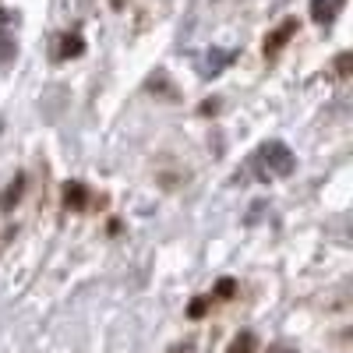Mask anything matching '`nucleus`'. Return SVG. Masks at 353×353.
<instances>
[{
  "mask_svg": "<svg viewBox=\"0 0 353 353\" xmlns=\"http://www.w3.org/2000/svg\"><path fill=\"white\" fill-rule=\"evenodd\" d=\"M248 163H251V173L258 176V181H279V176H290L293 170H297V156H293L290 145H283L279 138L261 141L258 152Z\"/></svg>",
  "mask_w": 353,
  "mask_h": 353,
  "instance_id": "f257e3e1",
  "label": "nucleus"
},
{
  "mask_svg": "<svg viewBox=\"0 0 353 353\" xmlns=\"http://www.w3.org/2000/svg\"><path fill=\"white\" fill-rule=\"evenodd\" d=\"M297 28H301V18H283L272 32L265 36V57H269V61H272V57H279V50H283L293 36H297Z\"/></svg>",
  "mask_w": 353,
  "mask_h": 353,
  "instance_id": "f03ea898",
  "label": "nucleus"
},
{
  "mask_svg": "<svg viewBox=\"0 0 353 353\" xmlns=\"http://www.w3.org/2000/svg\"><path fill=\"white\" fill-rule=\"evenodd\" d=\"M230 64H233V50H219V46H212V50L198 61V71H201V78H216V74H223Z\"/></svg>",
  "mask_w": 353,
  "mask_h": 353,
  "instance_id": "7ed1b4c3",
  "label": "nucleus"
},
{
  "mask_svg": "<svg viewBox=\"0 0 353 353\" xmlns=\"http://www.w3.org/2000/svg\"><path fill=\"white\" fill-rule=\"evenodd\" d=\"M346 8V0H311V21L318 25H332Z\"/></svg>",
  "mask_w": 353,
  "mask_h": 353,
  "instance_id": "20e7f679",
  "label": "nucleus"
},
{
  "mask_svg": "<svg viewBox=\"0 0 353 353\" xmlns=\"http://www.w3.org/2000/svg\"><path fill=\"white\" fill-rule=\"evenodd\" d=\"M21 191H25V176L18 173V176H14V181H11V184L4 188V194H0V209H4V212H11V209H14V205L21 201Z\"/></svg>",
  "mask_w": 353,
  "mask_h": 353,
  "instance_id": "39448f33",
  "label": "nucleus"
},
{
  "mask_svg": "<svg viewBox=\"0 0 353 353\" xmlns=\"http://www.w3.org/2000/svg\"><path fill=\"white\" fill-rule=\"evenodd\" d=\"M85 201H88V191H85V184H78V181H68V184H64V205H68V209H85Z\"/></svg>",
  "mask_w": 353,
  "mask_h": 353,
  "instance_id": "423d86ee",
  "label": "nucleus"
},
{
  "mask_svg": "<svg viewBox=\"0 0 353 353\" xmlns=\"http://www.w3.org/2000/svg\"><path fill=\"white\" fill-rule=\"evenodd\" d=\"M258 350V339H254V332H237V336H233V343L226 346V353H254Z\"/></svg>",
  "mask_w": 353,
  "mask_h": 353,
  "instance_id": "0eeeda50",
  "label": "nucleus"
},
{
  "mask_svg": "<svg viewBox=\"0 0 353 353\" xmlns=\"http://www.w3.org/2000/svg\"><path fill=\"white\" fill-rule=\"evenodd\" d=\"M14 53H18L14 36H8L4 28H0V64H11V61H14Z\"/></svg>",
  "mask_w": 353,
  "mask_h": 353,
  "instance_id": "6e6552de",
  "label": "nucleus"
},
{
  "mask_svg": "<svg viewBox=\"0 0 353 353\" xmlns=\"http://www.w3.org/2000/svg\"><path fill=\"white\" fill-rule=\"evenodd\" d=\"M81 46H85L81 36H64V39H61V57H78Z\"/></svg>",
  "mask_w": 353,
  "mask_h": 353,
  "instance_id": "1a4fd4ad",
  "label": "nucleus"
},
{
  "mask_svg": "<svg viewBox=\"0 0 353 353\" xmlns=\"http://www.w3.org/2000/svg\"><path fill=\"white\" fill-rule=\"evenodd\" d=\"M350 68H353V57H350V53H339V57H336V74H339V78H346V74H350Z\"/></svg>",
  "mask_w": 353,
  "mask_h": 353,
  "instance_id": "9d476101",
  "label": "nucleus"
},
{
  "mask_svg": "<svg viewBox=\"0 0 353 353\" xmlns=\"http://www.w3.org/2000/svg\"><path fill=\"white\" fill-rule=\"evenodd\" d=\"M205 311H209V297H194V301H191V307H188V314H191V318H201Z\"/></svg>",
  "mask_w": 353,
  "mask_h": 353,
  "instance_id": "9b49d317",
  "label": "nucleus"
},
{
  "mask_svg": "<svg viewBox=\"0 0 353 353\" xmlns=\"http://www.w3.org/2000/svg\"><path fill=\"white\" fill-rule=\"evenodd\" d=\"M233 290H237V286H233V279H223L216 286V297H233Z\"/></svg>",
  "mask_w": 353,
  "mask_h": 353,
  "instance_id": "f8f14e48",
  "label": "nucleus"
},
{
  "mask_svg": "<svg viewBox=\"0 0 353 353\" xmlns=\"http://www.w3.org/2000/svg\"><path fill=\"white\" fill-rule=\"evenodd\" d=\"M269 353H297V350L286 346V343H276V346H269Z\"/></svg>",
  "mask_w": 353,
  "mask_h": 353,
  "instance_id": "ddd939ff",
  "label": "nucleus"
},
{
  "mask_svg": "<svg viewBox=\"0 0 353 353\" xmlns=\"http://www.w3.org/2000/svg\"><path fill=\"white\" fill-rule=\"evenodd\" d=\"M170 353H191V343H184V346H173Z\"/></svg>",
  "mask_w": 353,
  "mask_h": 353,
  "instance_id": "4468645a",
  "label": "nucleus"
},
{
  "mask_svg": "<svg viewBox=\"0 0 353 353\" xmlns=\"http://www.w3.org/2000/svg\"><path fill=\"white\" fill-rule=\"evenodd\" d=\"M110 4H113V8H117V11H121V8H124V4H128V0H110Z\"/></svg>",
  "mask_w": 353,
  "mask_h": 353,
  "instance_id": "2eb2a0df",
  "label": "nucleus"
}]
</instances>
